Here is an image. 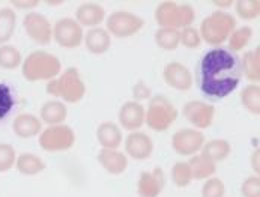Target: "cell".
Listing matches in <instances>:
<instances>
[{"mask_svg": "<svg viewBox=\"0 0 260 197\" xmlns=\"http://www.w3.org/2000/svg\"><path fill=\"white\" fill-rule=\"evenodd\" d=\"M242 77L241 62L229 50L215 48L208 51L200 60L197 79L203 95L220 100L230 95Z\"/></svg>", "mask_w": 260, "mask_h": 197, "instance_id": "1", "label": "cell"}, {"mask_svg": "<svg viewBox=\"0 0 260 197\" xmlns=\"http://www.w3.org/2000/svg\"><path fill=\"white\" fill-rule=\"evenodd\" d=\"M60 70H62L60 60L56 56H53L44 50H38V51L30 53L21 67L24 79L29 81H41V80L50 81L56 76H59Z\"/></svg>", "mask_w": 260, "mask_h": 197, "instance_id": "2", "label": "cell"}, {"mask_svg": "<svg viewBox=\"0 0 260 197\" xmlns=\"http://www.w3.org/2000/svg\"><path fill=\"white\" fill-rule=\"evenodd\" d=\"M47 92L53 96L65 100L67 103H78L86 93V86L78 71L75 68H70L59 79H53L47 83Z\"/></svg>", "mask_w": 260, "mask_h": 197, "instance_id": "3", "label": "cell"}, {"mask_svg": "<svg viewBox=\"0 0 260 197\" xmlns=\"http://www.w3.org/2000/svg\"><path fill=\"white\" fill-rule=\"evenodd\" d=\"M236 27V20L233 15L225 12H214L202 21L200 37L211 45H220L229 40Z\"/></svg>", "mask_w": 260, "mask_h": 197, "instance_id": "4", "label": "cell"}, {"mask_svg": "<svg viewBox=\"0 0 260 197\" xmlns=\"http://www.w3.org/2000/svg\"><path fill=\"white\" fill-rule=\"evenodd\" d=\"M194 18L196 12L189 5H178L175 2H162L155 11L156 23L167 29L189 27Z\"/></svg>", "mask_w": 260, "mask_h": 197, "instance_id": "5", "label": "cell"}, {"mask_svg": "<svg viewBox=\"0 0 260 197\" xmlns=\"http://www.w3.org/2000/svg\"><path fill=\"white\" fill-rule=\"evenodd\" d=\"M176 118H178V110L170 100H167L162 95H156L150 100L145 116V120L150 129L166 131L176 120Z\"/></svg>", "mask_w": 260, "mask_h": 197, "instance_id": "6", "label": "cell"}, {"mask_svg": "<svg viewBox=\"0 0 260 197\" xmlns=\"http://www.w3.org/2000/svg\"><path fill=\"white\" fill-rule=\"evenodd\" d=\"M75 142L74 131L68 125H53L44 129L39 136V145L44 151L60 152L68 151Z\"/></svg>", "mask_w": 260, "mask_h": 197, "instance_id": "7", "label": "cell"}, {"mask_svg": "<svg viewBox=\"0 0 260 197\" xmlns=\"http://www.w3.org/2000/svg\"><path fill=\"white\" fill-rule=\"evenodd\" d=\"M143 18L128 11H116L107 18V29L117 38H128L136 35L143 27Z\"/></svg>", "mask_w": 260, "mask_h": 197, "instance_id": "8", "label": "cell"}, {"mask_svg": "<svg viewBox=\"0 0 260 197\" xmlns=\"http://www.w3.org/2000/svg\"><path fill=\"white\" fill-rule=\"evenodd\" d=\"M205 145V136L191 128H184L175 133L172 139V146L179 155H194Z\"/></svg>", "mask_w": 260, "mask_h": 197, "instance_id": "9", "label": "cell"}, {"mask_svg": "<svg viewBox=\"0 0 260 197\" xmlns=\"http://www.w3.org/2000/svg\"><path fill=\"white\" fill-rule=\"evenodd\" d=\"M53 37L60 47L75 48L83 42V30L73 18H62L54 24Z\"/></svg>", "mask_w": 260, "mask_h": 197, "instance_id": "10", "label": "cell"}, {"mask_svg": "<svg viewBox=\"0 0 260 197\" xmlns=\"http://www.w3.org/2000/svg\"><path fill=\"white\" fill-rule=\"evenodd\" d=\"M23 26H24V30L29 35V38L38 44L44 45L51 41L53 27L45 15H42L39 12H29L23 20Z\"/></svg>", "mask_w": 260, "mask_h": 197, "instance_id": "11", "label": "cell"}, {"mask_svg": "<svg viewBox=\"0 0 260 197\" xmlns=\"http://www.w3.org/2000/svg\"><path fill=\"white\" fill-rule=\"evenodd\" d=\"M184 116L197 128H208L215 116V107L202 101H189L184 107Z\"/></svg>", "mask_w": 260, "mask_h": 197, "instance_id": "12", "label": "cell"}, {"mask_svg": "<svg viewBox=\"0 0 260 197\" xmlns=\"http://www.w3.org/2000/svg\"><path fill=\"white\" fill-rule=\"evenodd\" d=\"M164 80L176 90H188L192 86V76L189 70L179 62H172L164 68Z\"/></svg>", "mask_w": 260, "mask_h": 197, "instance_id": "13", "label": "cell"}, {"mask_svg": "<svg viewBox=\"0 0 260 197\" xmlns=\"http://www.w3.org/2000/svg\"><path fill=\"white\" fill-rule=\"evenodd\" d=\"M145 116H146V112L143 106L137 101H128L119 110L120 125L129 131L139 129L145 123Z\"/></svg>", "mask_w": 260, "mask_h": 197, "instance_id": "14", "label": "cell"}, {"mask_svg": "<svg viewBox=\"0 0 260 197\" xmlns=\"http://www.w3.org/2000/svg\"><path fill=\"white\" fill-rule=\"evenodd\" d=\"M125 151L134 159H146L152 155L153 143L145 133H131L125 140Z\"/></svg>", "mask_w": 260, "mask_h": 197, "instance_id": "15", "label": "cell"}, {"mask_svg": "<svg viewBox=\"0 0 260 197\" xmlns=\"http://www.w3.org/2000/svg\"><path fill=\"white\" fill-rule=\"evenodd\" d=\"M166 178L161 169H153L152 172H143L139 179V196L156 197L164 188Z\"/></svg>", "mask_w": 260, "mask_h": 197, "instance_id": "16", "label": "cell"}, {"mask_svg": "<svg viewBox=\"0 0 260 197\" xmlns=\"http://www.w3.org/2000/svg\"><path fill=\"white\" fill-rule=\"evenodd\" d=\"M42 129V123L41 120L30 115V113H21L12 122V131L14 134H17L20 139H30L35 137L41 133Z\"/></svg>", "mask_w": 260, "mask_h": 197, "instance_id": "17", "label": "cell"}, {"mask_svg": "<svg viewBox=\"0 0 260 197\" xmlns=\"http://www.w3.org/2000/svg\"><path fill=\"white\" fill-rule=\"evenodd\" d=\"M75 17H77V23L78 24H83V26H98L104 17H106V11L101 5L98 3H92V2H87V3H81L75 12Z\"/></svg>", "mask_w": 260, "mask_h": 197, "instance_id": "18", "label": "cell"}, {"mask_svg": "<svg viewBox=\"0 0 260 197\" xmlns=\"http://www.w3.org/2000/svg\"><path fill=\"white\" fill-rule=\"evenodd\" d=\"M98 161L110 175H120L128 167V159L122 154L114 149H103L98 154Z\"/></svg>", "mask_w": 260, "mask_h": 197, "instance_id": "19", "label": "cell"}, {"mask_svg": "<svg viewBox=\"0 0 260 197\" xmlns=\"http://www.w3.org/2000/svg\"><path fill=\"white\" fill-rule=\"evenodd\" d=\"M86 48L92 53V54H104L109 48H110V35L106 29L101 27H93L86 34Z\"/></svg>", "mask_w": 260, "mask_h": 197, "instance_id": "20", "label": "cell"}, {"mask_svg": "<svg viewBox=\"0 0 260 197\" xmlns=\"http://www.w3.org/2000/svg\"><path fill=\"white\" fill-rule=\"evenodd\" d=\"M98 142L104 149H116L122 143V131L113 122H104L96 129Z\"/></svg>", "mask_w": 260, "mask_h": 197, "instance_id": "21", "label": "cell"}, {"mask_svg": "<svg viewBox=\"0 0 260 197\" xmlns=\"http://www.w3.org/2000/svg\"><path fill=\"white\" fill-rule=\"evenodd\" d=\"M68 115L67 106L60 101H47L41 107V119L48 125H60Z\"/></svg>", "mask_w": 260, "mask_h": 197, "instance_id": "22", "label": "cell"}, {"mask_svg": "<svg viewBox=\"0 0 260 197\" xmlns=\"http://www.w3.org/2000/svg\"><path fill=\"white\" fill-rule=\"evenodd\" d=\"M188 166H189V170H191V176L194 179L211 178L217 170L215 162L208 157H205V155H194L189 159Z\"/></svg>", "mask_w": 260, "mask_h": 197, "instance_id": "23", "label": "cell"}, {"mask_svg": "<svg viewBox=\"0 0 260 197\" xmlns=\"http://www.w3.org/2000/svg\"><path fill=\"white\" fill-rule=\"evenodd\" d=\"M15 166L17 170L26 176H34L41 173L45 169V162L42 161V158H39L35 154H21L20 157L15 159Z\"/></svg>", "mask_w": 260, "mask_h": 197, "instance_id": "24", "label": "cell"}, {"mask_svg": "<svg viewBox=\"0 0 260 197\" xmlns=\"http://www.w3.org/2000/svg\"><path fill=\"white\" fill-rule=\"evenodd\" d=\"M230 151H232V146L227 140L217 139V140H211L206 145H203V154L202 155L208 157L215 162V161H221L224 158L229 157Z\"/></svg>", "mask_w": 260, "mask_h": 197, "instance_id": "25", "label": "cell"}, {"mask_svg": "<svg viewBox=\"0 0 260 197\" xmlns=\"http://www.w3.org/2000/svg\"><path fill=\"white\" fill-rule=\"evenodd\" d=\"M17 26V17L15 12L11 8L0 9V44L8 42L12 38Z\"/></svg>", "mask_w": 260, "mask_h": 197, "instance_id": "26", "label": "cell"}, {"mask_svg": "<svg viewBox=\"0 0 260 197\" xmlns=\"http://www.w3.org/2000/svg\"><path fill=\"white\" fill-rule=\"evenodd\" d=\"M242 106L253 115L260 113V89L257 84H250L241 92Z\"/></svg>", "mask_w": 260, "mask_h": 197, "instance_id": "27", "label": "cell"}, {"mask_svg": "<svg viewBox=\"0 0 260 197\" xmlns=\"http://www.w3.org/2000/svg\"><path fill=\"white\" fill-rule=\"evenodd\" d=\"M21 65V53L8 44L0 45V68L15 70Z\"/></svg>", "mask_w": 260, "mask_h": 197, "instance_id": "28", "label": "cell"}, {"mask_svg": "<svg viewBox=\"0 0 260 197\" xmlns=\"http://www.w3.org/2000/svg\"><path fill=\"white\" fill-rule=\"evenodd\" d=\"M155 42L164 50H175L181 44V32L176 29L161 27L155 34Z\"/></svg>", "mask_w": 260, "mask_h": 197, "instance_id": "29", "label": "cell"}, {"mask_svg": "<svg viewBox=\"0 0 260 197\" xmlns=\"http://www.w3.org/2000/svg\"><path fill=\"white\" fill-rule=\"evenodd\" d=\"M241 70H244L247 79L250 81H256V83L259 81V48H256L253 51H248L244 56Z\"/></svg>", "mask_w": 260, "mask_h": 197, "instance_id": "30", "label": "cell"}, {"mask_svg": "<svg viewBox=\"0 0 260 197\" xmlns=\"http://www.w3.org/2000/svg\"><path fill=\"white\" fill-rule=\"evenodd\" d=\"M253 37V32L248 26H244V27H239L236 30L232 32V35L229 37V47L232 51H239L242 50L250 40Z\"/></svg>", "mask_w": 260, "mask_h": 197, "instance_id": "31", "label": "cell"}, {"mask_svg": "<svg viewBox=\"0 0 260 197\" xmlns=\"http://www.w3.org/2000/svg\"><path fill=\"white\" fill-rule=\"evenodd\" d=\"M236 12L244 20H254L259 17L260 3L256 0H239L236 2Z\"/></svg>", "mask_w": 260, "mask_h": 197, "instance_id": "32", "label": "cell"}, {"mask_svg": "<svg viewBox=\"0 0 260 197\" xmlns=\"http://www.w3.org/2000/svg\"><path fill=\"white\" fill-rule=\"evenodd\" d=\"M172 179L181 188H184V187H186L191 182L192 176H191V170H189L188 162H176L173 166V169H172Z\"/></svg>", "mask_w": 260, "mask_h": 197, "instance_id": "33", "label": "cell"}, {"mask_svg": "<svg viewBox=\"0 0 260 197\" xmlns=\"http://www.w3.org/2000/svg\"><path fill=\"white\" fill-rule=\"evenodd\" d=\"M15 149L11 145L0 143V172H8L15 164Z\"/></svg>", "mask_w": 260, "mask_h": 197, "instance_id": "34", "label": "cell"}, {"mask_svg": "<svg viewBox=\"0 0 260 197\" xmlns=\"http://www.w3.org/2000/svg\"><path fill=\"white\" fill-rule=\"evenodd\" d=\"M224 191L223 181L218 178H211L202 187V197H223Z\"/></svg>", "mask_w": 260, "mask_h": 197, "instance_id": "35", "label": "cell"}, {"mask_svg": "<svg viewBox=\"0 0 260 197\" xmlns=\"http://www.w3.org/2000/svg\"><path fill=\"white\" fill-rule=\"evenodd\" d=\"M14 107V96L11 89L0 83V119L5 118Z\"/></svg>", "mask_w": 260, "mask_h": 197, "instance_id": "36", "label": "cell"}, {"mask_svg": "<svg viewBox=\"0 0 260 197\" xmlns=\"http://www.w3.org/2000/svg\"><path fill=\"white\" fill-rule=\"evenodd\" d=\"M181 42L186 48H197L202 42V37L197 29L194 27H185L181 34Z\"/></svg>", "mask_w": 260, "mask_h": 197, "instance_id": "37", "label": "cell"}, {"mask_svg": "<svg viewBox=\"0 0 260 197\" xmlns=\"http://www.w3.org/2000/svg\"><path fill=\"white\" fill-rule=\"evenodd\" d=\"M241 193L244 197H259L260 196V181L257 176H251L244 181L241 187Z\"/></svg>", "mask_w": 260, "mask_h": 197, "instance_id": "38", "label": "cell"}, {"mask_svg": "<svg viewBox=\"0 0 260 197\" xmlns=\"http://www.w3.org/2000/svg\"><path fill=\"white\" fill-rule=\"evenodd\" d=\"M149 95H150V89H149L145 83L140 81V83H137L134 86V96L137 100H145V98H148Z\"/></svg>", "mask_w": 260, "mask_h": 197, "instance_id": "39", "label": "cell"}, {"mask_svg": "<svg viewBox=\"0 0 260 197\" xmlns=\"http://www.w3.org/2000/svg\"><path fill=\"white\" fill-rule=\"evenodd\" d=\"M12 5L15 8H20V9H30V8L37 6L38 2L37 0H34V2H18V0H15V2H12Z\"/></svg>", "mask_w": 260, "mask_h": 197, "instance_id": "40", "label": "cell"}]
</instances>
